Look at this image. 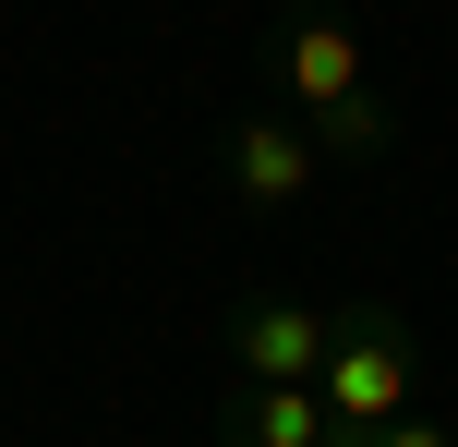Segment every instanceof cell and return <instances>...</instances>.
I'll return each instance as SVG.
<instances>
[{"label": "cell", "instance_id": "6da1fadb", "mask_svg": "<svg viewBox=\"0 0 458 447\" xmlns=\"http://www.w3.org/2000/svg\"><path fill=\"white\" fill-rule=\"evenodd\" d=\"M411 387H422V339H411V314H398V303H350V314H326V375H314L326 435H374V424H398V411H411Z\"/></svg>", "mask_w": 458, "mask_h": 447}, {"label": "cell", "instance_id": "7a4b0ae2", "mask_svg": "<svg viewBox=\"0 0 458 447\" xmlns=\"http://www.w3.org/2000/svg\"><path fill=\"white\" fill-rule=\"evenodd\" d=\"M253 61H266V85L290 97V121H338L350 97H374L362 24H350V13H326V0H301V13H277Z\"/></svg>", "mask_w": 458, "mask_h": 447}, {"label": "cell", "instance_id": "3957f363", "mask_svg": "<svg viewBox=\"0 0 458 447\" xmlns=\"http://www.w3.org/2000/svg\"><path fill=\"white\" fill-rule=\"evenodd\" d=\"M229 363H242V387H314L326 375V314L253 290V303H229Z\"/></svg>", "mask_w": 458, "mask_h": 447}, {"label": "cell", "instance_id": "277c9868", "mask_svg": "<svg viewBox=\"0 0 458 447\" xmlns=\"http://www.w3.org/2000/svg\"><path fill=\"white\" fill-rule=\"evenodd\" d=\"M314 169H326V158H314V133H301L290 109H242V121H229V193H242L253 218H277Z\"/></svg>", "mask_w": 458, "mask_h": 447}, {"label": "cell", "instance_id": "5b68a950", "mask_svg": "<svg viewBox=\"0 0 458 447\" xmlns=\"http://www.w3.org/2000/svg\"><path fill=\"white\" fill-rule=\"evenodd\" d=\"M217 447H326V400L314 387H229Z\"/></svg>", "mask_w": 458, "mask_h": 447}, {"label": "cell", "instance_id": "8992f818", "mask_svg": "<svg viewBox=\"0 0 458 447\" xmlns=\"http://www.w3.org/2000/svg\"><path fill=\"white\" fill-rule=\"evenodd\" d=\"M301 133H314V158H386V145H398V109H386V97H350L338 121H301Z\"/></svg>", "mask_w": 458, "mask_h": 447}, {"label": "cell", "instance_id": "52a82bcc", "mask_svg": "<svg viewBox=\"0 0 458 447\" xmlns=\"http://www.w3.org/2000/svg\"><path fill=\"white\" fill-rule=\"evenodd\" d=\"M326 447H458V424H422V411H398V424H374V435H326Z\"/></svg>", "mask_w": 458, "mask_h": 447}]
</instances>
